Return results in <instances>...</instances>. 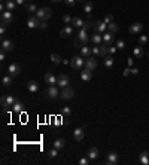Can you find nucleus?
Wrapping results in <instances>:
<instances>
[{
    "label": "nucleus",
    "instance_id": "obj_31",
    "mask_svg": "<svg viewBox=\"0 0 149 165\" xmlns=\"http://www.w3.org/2000/svg\"><path fill=\"white\" fill-rule=\"evenodd\" d=\"M12 109H14L15 113H21V112H24V104L21 101H15V104L12 106Z\"/></svg>",
    "mask_w": 149,
    "mask_h": 165
},
{
    "label": "nucleus",
    "instance_id": "obj_36",
    "mask_svg": "<svg viewBox=\"0 0 149 165\" xmlns=\"http://www.w3.org/2000/svg\"><path fill=\"white\" fill-rule=\"evenodd\" d=\"M26 9L29 11V12H37V6L34 5V3H29V5H26Z\"/></svg>",
    "mask_w": 149,
    "mask_h": 165
},
{
    "label": "nucleus",
    "instance_id": "obj_13",
    "mask_svg": "<svg viewBox=\"0 0 149 165\" xmlns=\"http://www.w3.org/2000/svg\"><path fill=\"white\" fill-rule=\"evenodd\" d=\"M69 83H70V79H69L67 74H60V76H58L57 86H60V88H66V86H69Z\"/></svg>",
    "mask_w": 149,
    "mask_h": 165
},
{
    "label": "nucleus",
    "instance_id": "obj_12",
    "mask_svg": "<svg viewBox=\"0 0 149 165\" xmlns=\"http://www.w3.org/2000/svg\"><path fill=\"white\" fill-rule=\"evenodd\" d=\"M8 72H9V74H11V76H18V74L21 73V66H20V64H17V63H12V64H9Z\"/></svg>",
    "mask_w": 149,
    "mask_h": 165
},
{
    "label": "nucleus",
    "instance_id": "obj_20",
    "mask_svg": "<svg viewBox=\"0 0 149 165\" xmlns=\"http://www.w3.org/2000/svg\"><path fill=\"white\" fill-rule=\"evenodd\" d=\"M27 89H29L32 94H36V92H39V83H37L36 80H30V82L27 83Z\"/></svg>",
    "mask_w": 149,
    "mask_h": 165
},
{
    "label": "nucleus",
    "instance_id": "obj_53",
    "mask_svg": "<svg viewBox=\"0 0 149 165\" xmlns=\"http://www.w3.org/2000/svg\"><path fill=\"white\" fill-rule=\"evenodd\" d=\"M133 63H134V61H133V58H128V60H127V64H128V67H131V66H133Z\"/></svg>",
    "mask_w": 149,
    "mask_h": 165
},
{
    "label": "nucleus",
    "instance_id": "obj_55",
    "mask_svg": "<svg viewBox=\"0 0 149 165\" xmlns=\"http://www.w3.org/2000/svg\"><path fill=\"white\" fill-rule=\"evenodd\" d=\"M131 73L133 74H139V69H131Z\"/></svg>",
    "mask_w": 149,
    "mask_h": 165
},
{
    "label": "nucleus",
    "instance_id": "obj_40",
    "mask_svg": "<svg viewBox=\"0 0 149 165\" xmlns=\"http://www.w3.org/2000/svg\"><path fill=\"white\" fill-rule=\"evenodd\" d=\"M82 28L88 31L90 28H92V23H91V21H84V26H82Z\"/></svg>",
    "mask_w": 149,
    "mask_h": 165
},
{
    "label": "nucleus",
    "instance_id": "obj_3",
    "mask_svg": "<svg viewBox=\"0 0 149 165\" xmlns=\"http://www.w3.org/2000/svg\"><path fill=\"white\" fill-rule=\"evenodd\" d=\"M70 66L75 69V70H82L85 69V60L84 57H73L70 60Z\"/></svg>",
    "mask_w": 149,
    "mask_h": 165
},
{
    "label": "nucleus",
    "instance_id": "obj_47",
    "mask_svg": "<svg viewBox=\"0 0 149 165\" xmlns=\"http://www.w3.org/2000/svg\"><path fill=\"white\" fill-rule=\"evenodd\" d=\"M73 43H75V46H76V48H79V49H81V48H82V46H84V45H82V43H81V40H79V39H78V37H76V39H75V42H73Z\"/></svg>",
    "mask_w": 149,
    "mask_h": 165
},
{
    "label": "nucleus",
    "instance_id": "obj_59",
    "mask_svg": "<svg viewBox=\"0 0 149 165\" xmlns=\"http://www.w3.org/2000/svg\"><path fill=\"white\" fill-rule=\"evenodd\" d=\"M148 55H149V52H148Z\"/></svg>",
    "mask_w": 149,
    "mask_h": 165
},
{
    "label": "nucleus",
    "instance_id": "obj_38",
    "mask_svg": "<svg viewBox=\"0 0 149 165\" xmlns=\"http://www.w3.org/2000/svg\"><path fill=\"white\" fill-rule=\"evenodd\" d=\"M57 155H58V149L52 147L51 150H48V158H55Z\"/></svg>",
    "mask_w": 149,
    "mask_h": 165
},
{
    "label": "nucleus",
    "instance_id": "obj_44",
    "mask_svg": "<svg viewBox=\"0 0 149 165\" xmlns=\"http://www.w3.org/2000/svg\"><path fill=\"white\" fill-rule=\"evenodd\" d=\"M139 43L140 45H146L148 43V36H139Z\"/></svg>",
    "mask_w": 149,
    "mask_h": 165
},
{
    "label": "nucleus",
    "instance_id": "obj_5",
    "mask_svg": "<svg viewBox=\"0 0 149 165\" xmlns=\"http://www.w3.org/2000/svg\"><path fill=\"white\" fill-rule=\"evenodd\" d=\"M60 97L63 98V100H72L73 97H75V91H73V88L69 85V86H66V88H63V91L60 92Z\"/></svg>",
    "mask_w": 149,
    "mask_h": 165
},
{
    "label": "nucleus",
    "instance_id": "obj_9",
    "mask_svg": "<svg viewBox=\"0 0 149 165\" xmlns=\"http://www.w3.org/2000/svg\"><path fill=\"white\" fill-rule=\"evenodd\" d=\"M40 23H42V21H40L36 15H33V17H30V18L27 20V27H29V28H39Z\"/></svg>",
    "mask_w": 149,
    "mask_h": 165
},
{
    "label": "nucleus",
    "instance_id": "obj_18",
    "mask_svg": "<svg viewBox=\"0 0 149 165\" xmlns=\"http://www.w3.org/2000/svg\"><path fill=\"white\" fill-rule=\"evenodd\" d=\"M142 30H143V24H140V23H134L130 27V33L131 34H140Z\"/></svg>",
    "mask_w": 149,
    "mask_h": 165
},
{
    "label": "nucleus",
    "instance_id": "obj_41",
    "mask_svg": "<svg viewBox=\"0 0 149 165\" xmlns=\"http://www.w3.org/2000/svg\"><path fill=\"white\" fill-rule=\"evenodd\" d=\"M90 161H91V159H90L88 156H87V158H81V159H79V165H88Z\"/></svg>",
    "mask_w": 149,
    "mask_h": 165
},
{
    "label": "nucleus",
    "instance_id": "obj_19",
    "mask_svg": "<svg viewBox=\"0 0 149 165\" xmlns=\"http://www.w3.org/2000/svg\"><path fill=\"white\" fill-rule=\"evenodd\" d=\"M73 26H66V27H63L61 28V31H60V34H61V37H69V36H72L73 34Z\"/></svg>",
    "mask_w": 149,
    "mask_h": 165
},
{
    "label": "nucleus",
    "instance_id": "obj_43",
    "mask_svg": "<svg viewBox=\"0 0 149 165\" xmlns=\"http://www.w3.org/2000/svg\"><path fill=\"white\" fill-rule=\"evenodd\" d=\"M104 23H106V24H110V23H113V15L107 14V15L104 17Z\"/></svg>",
    "mask_w": 149,
    "mask_h": 165
},
{
    "label": "nucleus",
    "instance_id": "obj_22",
    "mask_svg": "<svg viewBox=\"0 0 149 165\" xmlns=\"http://www.w3.org/2000/svg\"><path fill=\"white\" fill-rule=\"evenodd\" d=\"M91 54H92V48H90L88 45H85V46L81 48V57L88 58V57H91Z\"/></svg>",
    "mask_w": 149,
    "mask_h": 165
},
{
    "label": "nucleus",
    "instance_id": "obj_27",
    "mask_svg": "<svg viewBox=\"0 0 149 165\" xmlns=\"http://www.w3.org/2000/svg\"><path fill=\"white\" fill-rule=\"evenodd\" d=\"M6 11H9V12H14L15 9H17V2L15 0H6Z\"/></svg>",
    "mask_w": 149,
    "mask_h": 165
},
{
    "label": "nucleus",
    "instance_id": "obj_8",
    "mask_svg": "<svg viewBox=\"0 0 149 165\" xmlns=\"http://www.w3.org/2000/svg\"><path fill=\"white\" fill-rule=\"evenodd\" d=\"M78 39L81 40V43L85 46L90 40H91V37L88 36V31L87 30H84V28H79V33H78Z\"/></svg>",
    "mask_w": 149,
    "mask_h": 165
},
{
    "label": "nucleus",
    "instance_id": "obj_11",
    "mask_svg": "<svg viewBox=\"0 0 149 165\" xmlns=\"http://www.w3.org/2000/svg\"><path fill=\"white\" fill-rule=\"evenodd\" d=\"M46 95H48L51 100H55V98L60 95L58 86H55V85H52V86H48V89H46Z\"/></svg>",
    "mask_w": 149,
    "mask_h": 165
},
{
    "label": "nucleus",
    "instance_id": "obj_25",
    "mask_svg": "<svg viewBox=\"0 0 149 165\" xmlns=\"http://www.w3.org/2000/svg\"><path fill=\"white\" fill-rule=\"evenodd\" d=\"M87 156L91 159V161H94V159H97L98 158V149L97 147H91L90 150H88V153H87Z\"/></svg>",
    "mask_w": 149,
    "mask_h": 165
},
{
    "label": "nucleus",
    "instance_id": "obj_21",
    "mask_svg": "<svg viewBox=\"0 0 149 165\" xmlns=\"http://www.w3.org/2000/svg\"><path fill=\"white\" fill-rule=\"evenodd\" d=\"M118 162V155L115 153V152H109L107 153V161H106V164L107 165H115Z\"/></svg>",
    "mask_w": 149,
    "mask_h": 165
},
{
    "label": "nucleus",
    "instance_id": "obj_56",
    "mask_svg": "<svg viewBox=\"0 0 149 165\" xmlns=\"http://www.w3.org/2000/svg\"><path fill=\"white\" fill-rule=\"evenodd\" d=\"M51 2H54V3H58V2H61V0H51Z\"/></svg>",
    "mask_w": 149,
    "mask_h": 165
},
{
    "label": "nucleus",
    "instance_id": "obj_54",
    "mask_svg": "<svg viewBox=\"0 0 149 165\" xmlns=\"http://www.w3.org/2000/svg\"><path fill=\"white\" fill-rule=\"evenodd\" d=\"M17 5H26V0H15Z\"/></svg>",
    "mask_w": 149,
    "mask_h": 165
},
{
    "label": "nucleus",
    "instance_id": "obj_29",
    "mask_svg": "<svg viewBox=\"0 0 149 165\" xmlns=\"http://www.w3.org/2000/svg\"><path fill=\"white\" fill-rule=\"evenodd\" d=\"M133 55H134L136 58H142V57L145 55V52H143V48H142V45L133 49Z\"/></svg>",
    "mask_w": 149,
    "mask_h": 165
},
{
    "label": "nucleus",
    "instance_id": "obj_45",
    "mask_svg": "<svg viewBox=\"0 0 149 165\" xmlns=\"http://www.w3.org/2000/svg\"><path fill=\"white\" fill-rule=\"evenodd\" d=\"M116 48L122 51V49L125 48V42H124V40H116Z\"/></svg>",
    "mask_w": 149,
    "mask_h": 165
},
{
    "label": "nucleus",
    "instance_id": "obj_28",
    "mask_svg": "<svg viewBox=\"0 0 149 165\" xmlns=\"http://www.w3.org/2000/svg\"><path fill=\"white\" fill-rule=\"evenodd\" d=\"M92 9H94V6H92V2H85V3H84V12H85L88 17L91 15Z\"/></svg>",
    "mask_w": 149,
    "mask_h": 165
},
{
    "label": "nucleus",
    "instance_id": "obj_35",
    "mask_svg": "<svg viewBox=\"0 0 149 165\" xmlns=\"http://www.w3.org/2000/svg\"><path fill=\"white\" fill-rule=\"evenodd\" d=\"M12 77H14V76H11V74L5 76V77L2 79V83H3V86H11V85H12Z\"/></svg>",
    "mask_w": 149,
    "mask_h": 165
},
{
    "label": "nucleus",
    "instance_id": "obj_37",
    "mask_svg": "<svg viewBox=\"0 0 149 165\" xmlns=\"http://www.w3.org/2000/svg\"><path fill=\"white\" fill-rule=\"evenodd\" d=\"M51 61L55 63V64H58V63H61V57L58 54H51Z\"/></svg>",
    "mask_w": 149,
    "mask_h": 165
},
{
    "label": "nucleus",
    "instance_id": "obj_48",
    "mask_svg": "<svg viewBox=\"0 0 149 165\" xmlns=\"http://www.w3.org/2000/svg\"><path fill=\"white\" fill-rule=\"evenodd\" d=\"M6 60V51L2 49V52H0V61H5Z\"/></svg>",
    "mask_w": 149,
    "mask_h": 165
},
{
    "label": "nucleus",
    "instance_id": "obj_14",
    "mask_svg": "<svg viewBox=\"0 0 149 165\" xmlns=\"http://www.w3.org/2000/svg\"><path fill=\"white\" fill-rule=\"evenodd\" d=\"M113 40H115V36H113V33H110V31H106V33H104V36H103V43H104L106 46H110V45L113 43Z\"/></svg>",
    "mask_w": 149,
    "mask_h": 165
},
{
    "label": "nucleus",
    "instance_id": "obj_33",
    "mask_svg": "<svg viewBox=\"0 0 149 165\" xmlns=\"http://www.w3.org/2000/svg\"><path fill=\"white\" fill-rule=\"evenodd\" d=\"M72 26H73V27H78V28H82V26H84V21H82L79 17H75V18L72 20Z\"/></svg>",
    "mask_w": 149,
    "mask_h": 165
},
{
    "label": "nucleus",
    "instance_id": "obj_1",
    "mask_svg": "<svg viewBox=\"0 0 149 165\" xmlns=\"http://www.w3.org/2000/svg\"><path fill=\"white\" fill-rule=\"evenodd\" d=\"M34 15H36L40 21H46V20L51 18L52 11H51V8H40V9H37V12H36Z\"/></svg>",
    "mask_w": 149,
    "mask_h": 165
},
{
    "label": "nucleus",
    "instance_id": "obj_57",
    "mask_svg": "<svg viewBox=\"0 0 149 165\" xmlns=\"http://www.w3.org/2000/svg\"><path fill=\"white\" fill-rule=\"evenodd\" d=\"M76 2H87V0H76Z\"/></svg>",
    "mask_w": 149,
    "mask_h": 165
},
{
    "label": "nucleus",
    "instance_id": "obj_30",
    "mask_svg": "<svg viewBox=\"0 0 149 165\" xmlns=\"http://www.w3.org/2000/svg\"><path fill=\"white\" fill-rule=\"evenodd\" d=\"M104 67L106 69H112L113 67V57L112 55H106L104 57Z\"/></svg>",
    "mask_w": 149,
    "mask_h": 165
},
{
    "label": "nucleus",
    "instance_id": "obj_51",
    "mask_svg": "<svg viewBox=\"0 0 149 165\" xmlns=\"http://www.w3.org/2000/svg\"><path fill=\"white\" fill-rule=\"evenodd\" d=\"M5 31H6V26L2 24V26H0V34H5Z\"/></svg>",
    "mask_w": 149,
    "mask_h": 165
},
{
    "label": "nucleus",
    "instance_id": "obj_16",
    "mask_svg": "<svg viewBox=\"0 0 149 165\" xmlns=\"http://www.w3.org/2000/svg\"><path fill=\"white\" fill-rule=\"evenodd\" d=\"M2 49L6 51V52L14 51V42H11L9 39H3V40H2Z\"/></svg>",
    "mask_w": 149,
    "mask_h": 165
},
{
    "label": "nucleus",
    "instance_id": "obj_7",
    "mask_svg": "<svg viewBox=\"0 0 149 165\" xmlns=\"http://www.w3.org/2000/svg\"><path fill=\"white\" fill-rule=\"evenodd\" d=\"M92 28H94L97 33H106L107 24H106L104 21H94V23H92Z\"/></svg>",
    "mask_w": 149,
    "mask_h": 165
},
{
    "label": "nucleus",
    "instance_id": "obj_50",
    "mask_svg": "<svg viewBox=\"0 0 149 165\" xmlns=\"http://www.w3.org/2000/svg\"><path fill=\"white\" fill-rule=\"evenodd\" d=\"M46 27H48V24H46V21H42V23H40V26H39V28H40V30H45Z\"/></svg>",
    "mask_w": 149,
    "mask_h": 165
},
{
    "label": "nucleus",
    "instance_id": "obj_6",
    "mask_svg": "<svg viewBox=\"0 0 149 165\" xmlns=\"http://www.w3.org/2000/svg\"><path fill=\"white\" fill-rule=\"evenodd\" d=\"M0 21H2V24H5V26L12 24V23H14V15H12V12L3 11V12H2V17H0Z\"/></svg>",
    "mask_w": 149,
    "mask_h": 165
},
{
    "label": "nucleus",
    "instance_id": "obj_42",
    "mask_svg": "<svg viewBox=\"0 0 149 165\" xmlns=\"http://www.w3.org/2000/svg\"><path fill=\"white\" fill-rule=\"evenodd\" d=\"M72 20H73V18H72L70 15H67V14H66V15H63V21H64L66 24H72Z\"/></svg>",
    "mask_w": 149,
    "mask_h": 165
},
{
    "label": "nucleus",
    "instance_id": "obj_17",
    "mask_svg": "<svg viewBox=\"0 0 149 165\" xmlns=\"http://www.w3.org/2000/svg\"><path fill=\"white\" fill-rule=\"evenodd\" d=\"M97 67V60H94V58H91V57H88V58H85V69H88V70H94Z\"/></svg>",
    "mask_w": 149,
    "mask_h": 165
},
{
    "label": "nucleus",
    "instance_id": "obj_52",
    "mask_svg": "<svg viewBox=\"0 0 149 165\" xmlns=\"http://www.w3.org/2000/svg\"><path fill=\"white\" fill-rule=\"evenodd\" d=\"M130 73H131V69H130V67H128V69H125V70H124V76H128V74H130Z\"/></svg>",
    "mask_w": 149,
    "mask_h": 165
},
{
    "label": "nucleus",
    "instance_id": "obj_10",
    "mask_svg": "<svg viewBox=\"0 0 149 165\" xmlns=\"http://www.w3.org/2000/svg\"><path fill=\"white\" fill-rule=\"evenodd\" d=\"M57 80H58V77L54 74V73H51V72H48L46 74H45V83L48 85V86H52V85H57Z\"/></svg>",
    "mask_w": 149,
    "mask_h": 165
},
{
    "label": "nucleus",
    "instance_id": "obj_15",
    "mask_svg": "<svg viewBox=\"0 0 149 165\" xmlns=\"http://www.w3.org/2000/svg\"><path fill=\"white\" fill-rule=\"evenodd\" d=\"M81 79H82L84 82H90V80L92 79V72L88 70V69H82V70H81Z\"/></svg>",
    "mask_w": 149,
    "mask_h": 165
},
{
    "label": "nucleus",
    "instance_id": "obj_39",
    "mask_svg": "<svg viewBox=\"0 0 149 165\" xmlns=\"http://www.w3.org/2000/svg\"><path fill=\"white\" fill-rule=\"evenodd\" d=\"M61 115L63 116H70L72 115V109L70 107H63L61 109Z\"/></svg>",
    "mask_w": 149,
    "mask_h": 165
},
{
    "label": "nucleus",
    "instance_id": "obj_23",
    "mask_svg": "<svg viewBox=\"0 0 149 165\" xmlns=\"http://www.w3.org/2000/svg\"><path fill=\"white\" fill-rule=\"evenodd\" d=\"M84 129L82 128H76L75 131H73V138L76 140V141H82L84 140Z\"/></svg>",
    "mask_w": 149,
    "mask_h": 165
},
{
    "label": "nucleus",
    "instance_id": "obj_32",
    "mask_svg": "<svg viewBox=\"0 0 149 165\" xmlns=\"http://www.w3.org/2000/svg\"><path fill=\"white\" fill-rule=\"evenodd\" d=\"M64 146H66V140H64V138H57V140L54 141V147L58 149V150H61Z\"/></svg>",
    "mask_w": 149,
    "mask_h": 165
},
{
    "label": "nucleus",
    "instance_id": "obj_4",
    "mask_svg": "<svg viewBox=\"0 0 149 165\" xmlns=\"http://www.w3.org/2000/svg\"><path fill=\"white\" fill-rule=\"evenodd\" d=\"M15 101H17V98L14 97V95H3L2 97V100H0V103H2V107H12L14 104H15Z\"/></svg>",
    "mask_w": 149,
    "mask_h": 165
},
{
    "label": "nucleus",
    "instance_id": "obj_24",
    "mask_svg": "<svg viewBox=\"0 0 149 165\" xmlns=\"http://www.w3.org/2000/svg\"><path fill=\"white\" fill-rule=\"evenodd\" d=\"M91 42L94 43V45H101V42H103V36H101V33H94L92 36H91Z\"/></svg>",
    "mask_w": 149,
    "mask_h": 165
},
{
    "label": "nucleus",
    "instance_id": "obj_34",
    "mask_svg": "<svg viewBox=\"0 0 149 165\" xmlns=\"http://www.w3.org/2000/svg\"><path fill=\"white\" fill-rule=\"evenodd\" d=\"M107 31H110V33H118L119 31V27L116 26V23H110V24H107Z\"/></svg>",
    "mask_w": 149,
    "mask_h": 165
},
{
    "label": "nucleus",
    "instance_id": "obj_26",
    "mask_svg": "<svg viewBox=\"0 0 149 165\" xmlns=\"http://www.w3.org/2000/svg\"><path fill=\"white\" fill-rule=\"evenodd\" d=\"M139 161L142 165H149V152H142Z\"/></svg>",
    "mask_w": 149,
    "mask_h": 165
},
{
    "label": "nucleus",
    "instance_id": "obj_49",
    "mask_svg": "<svg viewBox=\"0 0 149 165\" xmlns=\"http://www.w3.org/2000/svg\"><path fill=\"white\" fill-rule=\"evenodd\" d=\"M107 49H109V54H115L118 48H116V46H112V45H110V46H107Z\"/></svg>",
    "mask_w": 149,
    "mask_h": 165
},
{
    "label": "nucleus",
    "instance_id": "obj_2",
    "mask_svg": "<svg viewBox=\"0 0 149 165\" xmlns=\"http://www.w3.org/2000/svg\"><path fill=\"white\" fill-rule=\"evenodd\" d=\"M92 54H95L97 57H106V55L109 54V49H107V46H106L104 43H101V45H94V46H92Z\"/></svg>",
    "mask_w": 149,
    "mask_h": 165
},
{
    "label": "nucleus",
    "instance_id": "obj_46",
    "mask_svg": "<svg viewBox=\"0 0 149 165\" xmlns=\"http://www.w3.org/2000/svg\"><path fill=\"white\" fill-rule=\"evenodd\" d=\"M64 3L67 5V6H75V3H76V0H64Z\"/></svg>",
    "mask_w": 149,
    "mask_h": 165
},
{
    "label": "nucleus",
    "instance_id": "obj_58",
    "mask_svg": "<svg viewBox=\"0 0 149 165\" xmlns=\"http://www.w3.org/2000/svg\"><path fill=\"white\" fill-rule=\"evenodd\" d=\"M26 2H33V0H26Z\"/></svg>",
    "mask_w": 149,
    "mask_h": 165
}]
</instances>
